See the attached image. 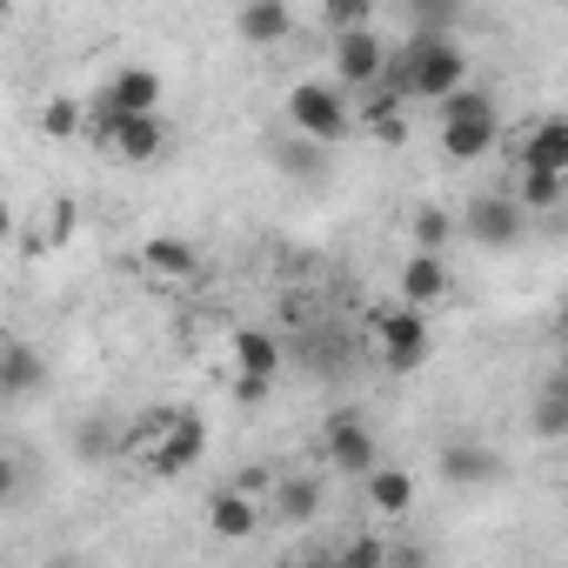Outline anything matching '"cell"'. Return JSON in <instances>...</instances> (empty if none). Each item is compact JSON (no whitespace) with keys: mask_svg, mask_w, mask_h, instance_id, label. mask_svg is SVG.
<instances>
[{"mask_svg":"<svg viewBox=\"0 0 568 568\" xmlns=\"http://www.w3.org/2000/svg\"><path fill=\"white\" fill-rule=\"evenodd\" d=\"M388 81L402 88V101L442 108L468 88V48L455 34H422V41H408V54H388Z\"/></svg>","mask_w":568,"mask_h":568,"instance_id":"6da1fadb","label":"cell"},{"mask_svg":"<svg viewBox=\"0 0 568 568\" xmlns=\"http://www.w3.org/2000/svg\"><path fill=\"white\" fill-rule=\"evenodd\" d=\"M128 455L141 462V475L174 481V475H187V468L207 455V428H201V415H187V408H154V415L134 422Z\"/></svg>","mask_w":568,"mask_h":568,"instance_id":"7a4b0ae2","label":"cell"},{"mask_svg":"<svg viewBox=\"0 0 568 568\" xmlns=\"http://www.w3.org/2000/svg\"><path fill=\"white\" fill-rule=\"evenodd\" d=\"M288 128L315 148H342L355 134V101L335 81H295L288 88Z\"/></svg>","mask_w":568,"mask_h":568,"instance_id":"3957f363","label":"cell"},{"mask_svg":"<svg viewBox=\"0 0 568 568\" xmlns=\"http://www.w3.org/2000/svg\"><path fill=\"white\" fill-rule=\"evenodd\" d=\"M501 141V114L488 88H462L455 101H442V154L448 161H481Z\"/></svg>","mask_w":568,"mask_h":568,"instance_id":"277c9868","label":"cell"},{"mask_svg":"<svg viewBox=\"0 0 568 568\" xmlns=\"http://www.w3.org/2000/svg\"><path fill=\"white\" fill-rule=\"evenodd\" d=\"M368 335H375V355H382L388 375H415V368L428 362V348H435L428 315H415V308H402V302L368 308Z\"/></svg>","mask_w":568,"mask_h":568,"instance_id":"5b68a950","label":"cell"},{"mask_svg":"<svg viewBox=\"0 0 568 568\" xmlns=\"http://www.w3.org/2000/svg\"><path fill=\"white\" fill-rule=\"evenodd\" d=\"M88 141L108 148L128 168H154L168 154V121L161 114H121V121H88Z\"/></svg>","mask_w":568,"mask_h":568,"instance_id":"8992f818","label":"cell"},{"mask_svg":"<svg viewBox=\"0 0 568 568\" xmlns=\"http://www.w3.org/2000/svg\"><path fill=\"white\" fill-rule=\"evenodd\" d=\"M161 94H168V81H161L154 68L128 61V68H114V74L101 81V94H94L88 121H121V114H161Z\"/></svg>","mask_w":568,"mask_h":568,"instance_id":"52a82bcc","label":"cell"},{"mask_svg":"<svg viewBox=\"0 0 568 568\" xmlns=\"http://www.w3.org/2000/svg\"><path fill=\"white\" fill-rule=\"evenodd\" d=\"M382 74H388V41H382L375 28L335 41V88H342L348 101L368 94V88H382Z\"/></svg>","mask_w":568,"mask_h":568,"instance_id":"ba28073f","label":"cell"},{"mask_svg":"<svg viewBox=\"0 0 568 568\" xmlns=\"http://www.w3.org/2000/svg\"><path fill=\"white\" fill-rule=\"evenodd\" d=\"M322 455H328L335 475H355V481L382 462V455H375V428H368L355 408H335V415H328V428H322Z\"/></svg>","mask_w":568,"mask_h":568,"instance_id":"9c48e42d","label":"cell"},{"mask_svg":"<svg viewBox=\"0 0 568 568\" xmlns=\"http://www.w3.org/2000/svg\"><path fill=\"white\" fill-rule=\"evenodd\" d=\"M515 174L568 181V121H561V114H541L535 128H521V141H515Z\"/></svg>","mask_w":568,"mask_h":568,"instance_id":"30bf717a","label":"cell"},{"mask_svg":"<svg viewBox=\"0 0 568 568\" xmlns=\"http://www.w3.org/2000/svg\"><path fill=\"white\" fill-rule=\"evenodd\" d=\"M455 234H468L475 247L501 254V247H515V241H521V207H515L508 194H481V201H468V207H462Z\"/></svg>","mask_w":568,"mask_h":568,"instance_id":"8fae6325","label":"cell"},{"mask_svg":"<svg viewBox=\"0 0 568 568\" xmlns=\"http://www.w3.org/2000/svg\"><path fill=\"white\" fill-rule=\"evenodd\" d=\"M448 295H455V274H448L442 254H408V261H402V274H395V302H402V308L428 315V308H442Z\"/></svg>","mask_w":568,"mask_h":568,"instance_id":"7c38bea8","label":"cell"},{"mask_svg":"<svg viewBox=\"0 0 568 568\" xmlns=\"http://www.w3.org/2000/svg\"><path fill=\"white\" fill-rule=\"evenodd\" d=\"M362 495H368L375 521H408V515H415V501H422V481H415L408 468H388V462H375V468L362 475Z\"/></svg>","mask_w":568,"mask_h":568,"instance_id":"4fadbf2b","label":"cell"},{"mask_svg":"<svg viewBox=\"0 0 568 568\" xmlns=\"http://www.w3.org/2000/svg\"><path fill=\"white\" fill-rule=\"evenodd\" d=\"M227 355H234V382H261V388H274V375H281V342H274L267 328H234Z\"/></svg>","mask_w":568,"mask_h":568,"instance_id":"5bb4252c","label":"cell"},{"mask_svg":"<svg viewBox=\"0 0 568 568\" xmlns=\"http://www.w3.org/2000/svg\"><path fill=\"white\" fill-rule=\"evenodd\" d=\"M442 481L448 488H488V481H501V455L488 442H448L442 448Z\"/></svg>","mask_w":568,"mask_h":568,"instance_id":"9a60e30c","label":"cell"},{"mask_svg":"<svg viewBox=\"0 0 568 568\" xmlns=\"http://www.w3.org/2000/svg\"><path fill=\"white\" fill-rule=\"evenodd\" d=\"M141 267H148L154 281H194V274H201V247H194L187 234H148V241H141Z\"/></svg>","mask_w":568,"mask_h":568,"instance_id":"2e32d148","label":"cell"},{"mask_svg":"<svg viewBox=\"0 0 568 568\" xmlns=\"http://www.w3.org/2000/svg\"><path fill=\"white\" fill-rule=\"evenodd\" d=\"M254 528H261V501H247L234 488H214L207 495V535L214 541H247Z\"/></svg>","mask_w":568,"mask_h":568,"instance_id":"e0dca14e","label":"cell"},{"mask_svg":"<svg viewBox=\"0 0 568 568\" xmlns=\"http://www.w3.org/2000/svg\"><path fill=\"white\" fill-rule=\"evenodd\" d=\"M48 382V362L28 342H0V402H21Z\"/></svg>","mask_w":568,"mask_h":568,"instance_id":"ac0fdd59","label":"cell"},{"mask_svg":"<svg viewBox=\"0 0 568 568\" xmlns=\"http://www.w3.org/2000/svg\"><path fill=\"white\" fill-rule=\"evenodd\" d=\"M234 34H241L247 48H274V41H288V34H295V14H288V8H274V0H254V8L234 14Z\"/></svg>","mask_w":568,"mask_h":568,"instance_id":"d6986e66","label":"cell"},{"mask_svg":"<svg viewBox=\"0 0 568 568\" xmlns=\"http://www.w3.org/2000/svg\"><path fill=\"white\" fill-rule=\"evenodd\" d=\"M322 495H328V488H322L315 475H274V495H267V501H274L281 521H315V515H322Z\"/></svg>","mask_w":568,"mask_h":568,"instance_id":"ffe728a7","label":"cell"},{"mask_svg":"<svg viewBox=\"0 0 568 568\" xmlns=\"http://www.w3.org/2000/svg\"><path fill=\"white\" fill-rule=\"evenodd\" d=\"M528 428H535V442H561V435H568V388H561V382H548V388L535 395Z\"/></svg>","mask_w":568,"mask_h":568,"instance_id":"44dd1931","label":"cell"},{"mask_svg":"<svg viewBox=\"0 0 568 568\" xmlns=\"http://www.w3.org/2000/svg\"><path fill=\"white\" fill-rule=\"evenodd\" d=\"M41 134H48V141H81V134H88V108H81L74 94L41 101Z\"/></svg>","mask_w":568,"mask_h":568,"instance_id":"7402d4cb","label":"cell"},{"mask_svg":"<svg viewBox=\"0 0 568 568\" xmlns=\"http://www.w3.org/2000/svg\"><path fill=\"white\" fill-rule=\"evenodd\" d=\"M408 241H415V254H442L455 241V214L448 207H415L408 214Z\"/></svg>","mask_w":568,"mask_h":568,"instance_id":"603a6c76","label":"cell"},{"mask_svg":"<svg viewBox=\"0 0 568 568\" xmlns=\"http://www.w3.org/2000/svg\"><path fill=\"white\" fill-rule=\"evenodd\" d=\"M561 194H568V181H548V174H515V207L521 214H555L561 207Z\"/></svg>","mask_w":568,"mask_h":568,"instance_id":"cb8c5ba5","label":"cell"},{"mask_svg":"<svg viewBox=\"0 0 568 568\" xmlns=\"http://www.w3.org/2000/svg\"><path fill=\"white\" fill-rule=\"evenodd\" d=\"M322 21H328V34L342 41V34H362V28H375V8H368V0H328V8H322Z\"/></svg>","mask_w":568,"mask_h":568,"instance_id":"d4e9b609","label":"cell"},{"mask_svg":"<svg viewBox=\"0 0 568 568\" xmlns=\"http://www.w3.org/2000/svg\"><path fill=\"white\" fill-rule=\"evenodd\" d=\"M227 488L247 495V501H267V495H274V468H267V462H247V468L227 475Z\"/></svg>","mask_w":568,"mask_h":568,"instance_id":"484cf974","label":"cell"},{"mask_svg":"<svg viewBox=\"0 0 568 568\" xmlns=\"http://www.w3.org/2000/svg\"><path fill=\"white\" fill-rule=\"evenodd\" d=\"M342 568H388V535H355L348 541V555H342Z\"/></svg>","mask_w":568,"mask_h":568,"instance_id":"4316f807","label":"cell"},{"mask_svg":"<svg viewBox=\"0 0 568 568\" xmlns=\"http://www.w3.org/2000/svg\"><path fill=\"white\" fill-rule=\"evenodd\" d=\"M388 568H435V548H428V541H395V535H388Z\"/></svg>","mask_w":568,"mask_h":568,"instance_id":"83f0119b","label":"cell"},{"mask_svg":"<svg viewBox=\"0 0 568 568\" xmlns=\"http://www.w3.org/2000/svg\"><path fill=\"white\" fill-rule=\"evenodd\" d=\"M14 495H21V462H14L8 448H0V508H8Z\"/></svg>","mask_w":568,"mask_h":568,"instance_id":"f1b7e54d","label":"cell"},{"mask_svg":"<svg viewBox=\"0 0 568 568\" xmlns=\"http://www.w3.org/2000/svg\"><path fill=\"white\" fill-rule=\"evenodd\" d=\"M14 241V207H8V194H0V247Z\"/></svg>","mask_w":568,"mask_h":568,"instance_id":"f546056e","label":"cell"}]
</instances>
